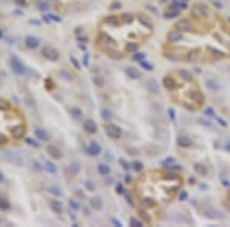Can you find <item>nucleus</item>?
<instances>
[{
  "label": "nucleus",
  "instance_id": "nucleus-7",
  "mask_svg": "<svg viewBox=\"0 0 230 227\" xmlns=\"http://www.w3.org/2000/svg\"><path fill=\"white\" fill-rule=\"evenodd\" d=\"M43 55H45L46 58H49V60H57V58H58V52H57L54 48H51V46L43 48Z\"/></svg>",
  "mask_w": 230,
  "mask_h": 227
},
{
  "label": "nucleus",
  "instance_id": "nucleus-10",
  "mask_svg": "<svg viewBox=\"0 0 230 227\" xmlns=\"http://www.w3.org/2000/svg\"><path fill=\"white\" fill-rule=\"evenodd\" d=\"M34 135H35L37 140H40V141H46V140H48V134H46L43 129H40V128H37V129L34 131Z\"/></svg>",
  "mask_w": 230,
  "mask_h": 227
},
{
  "label": "nucleus",
  "instance_id": "nucleus-4",
  "mask_svg": "<svg viewBox=\"0 0 230 227\" xmlns=\"http://www.w3.org/2000/svg\"><path fill=\"white\" fill-rule=\"evenodd\" d=\"M164 87L175 104L190 112H199L206 104V95L199 83L186 69L169 71L164 75Z\"/></svg>",
  "mask_w": 230,
  "mask_h": 227
},
{
  "label": "nucleus",
  "instance_id": "nucleus-18",
  "mask_svg": "<svg viewBox=\"0 0 230 227\" xmlns=\"http://www.w3.org/2000/svg\"><path fill=\"white\" fill-rule=\"evenodd\" d=\"M225 204H227V209L230 210V189L227 192V196H225Z\"/></svg>",
  "mask_w": 230,
  "mask_h": 227
},
{
  "label": "nucleus",
  "instance_id": "nucleus-1",
  "mask_svg": "<svg viewBox=\"0 0 230 227\" xmlns=\"http://www.w3.org/2000/svg\"><path fill=\"white\" fill-rule=\"evenodd\" d=\"M163 55L176 63L212 65L230 58V22L198 2L167 32Z\"/></svg>",
  "mask_w": 230,
  "mask_h": 227
},
{
  "label": "nucleus",
  "instance_id": "nucleus-8",
  "mask_svg": "<svg viewBox=\"0 0 230 227\" xmlns=\"http://www.w3.org/2000/svg\"><path fill=\"white\" fill-rule=\"evenodd\" d=\"M25 46L29 48V49H35L39 46V39L34 37V35H28L25 37Z\"/></svg>",
  "mask_w": 230,
  "mask_h": 227
},
{
  "label": "nucleus",
  "instance_id": "nucleus-3",
  "mask_svg": "<svg viewBox=\"0 0 230 227\" xmlns=\"http://www.w3.org/2000/svg\"><path fill=\"white\" fill-rule=\"evenodd\" d=\"M184 186L183 175L166 170L152 169L144 172L134 183L131 195L140 218L147 222H157L164 210L175 201Z\"/></svg>",
  "mask_w": 230,
  "mask_h": 227
},
{
  "label": "nucleus",
  "instance_id": "nucleus-12",
  "mask_svg": "<svg viewBox=\"0 0 230 227\" xmlns=\"http://www.w3.org/2000/svg\"><path fill=\"white\" fill-rule=\"evenodd\" d=\"M84 128H86V131H87V132H95V131H97L95 123H94V121H91V120H87V121L84 123Z\"/></svg>",
  "mask_w": 230,
  "mask_h": 227
},
{
  "label": "nucleus",
  "instance_id": "nucleus-21",
  "mask_svg": "<svg viewBox=\"0 0 230 227\" xmlns=\"http://www.w3.org/2000/svg\"><path fill=\"white\" fill-rule=\"evenodd\" d=\"M94 206H97V207H100V199H94Z\"/></svg>",
  "mask_w": 230,
  "mask_h": 227
},
{
  "label": "nucleus",
  "instance_id": "nucleus-14",
  "mask_svg": "<svg viewBox=\"0 0 230 227\" xmlns=\"http://www.w3.org/2000/svg\"><path fill=\"white\" fill-rule=\"evenodd\" d=\"M49 204H51V207H52L57 213H60V212H61V204H60V203H57V201H51Z\"/></svg>",
  "mask_w": 230,
  "mask_h": 227
},
{
  "label": "nucleus",
  "instance_id": "nucleus-5",
  "mask_svg": "<svg viewBox=\"0 0 230 227\" xmlns=\"http://www.w3.org/2000/svg\"><path fill=\"white\" fill-rule=\"evenodd\" d=\"M26 134L23 114L11 103L0 98V146L19 141Z\"/></svg>",
  "mask_w": 230,
  "mask_h": 227
},
{
  "label": "nucleus",
  "instance_id": "nucleus-6",
  "mask_svg": "<svg viewBox=\"0 0 230 227\" xmlns=\"http://www.w3.org/2000/svg\"><path fill=\"white\" fill-rule=\"evenodd\" d=\"M9 66H11V69H13V71H14L17 75H23V74L26 72V68H25V65H23V63H22V61H20L17 57H14V55L9 58Z\"/></svg>",
  "mask_w": 230,
  "mask_h": 227
},
{
  "label": "nucleus",
  "instance_id": "nucleus-13",
  "mask_svg": "<svg viewBox=\"0 0 230 227\" xmlns=\"http://www.w3.org/2000/svg\"><path fill=\"white\" fill-rule=\"evenodd\" d=\"M9 207H11V206H9V201L0 196V210H9Z\"/></svg>",
  "mask_w": 230,
  "mask_h": 227
},
{
  "label": "nucleus",
  "instance_id": "nucleus-15",
  "mask_svg": "<svg viewBox=\"0 0 230 227\" xmlns=\"http://www.w3.org/2000/svg\"><path fill=\"white\" fill-rule=\"evenodd\" d=\"M45 169H46L48 172H51V173L55 172V166H54L52 163H46V164H45Z\"/></svg>",
  "mask_w": 230,
  "mask_h": 227
},
{
  "label": "nucleus",
  "instance_id": "nucleus-16",
  "mask_svg": "<svg viewBox=\"0 0 230 227\" xmlns=\"http://www.w3.org/2000/svg\"><path fill=\"white\" fill-rule=\"evenodd\" d=\"M89 151H91L92 155H94V154H98V152H100V146H98V144H92Z\"/></svg>",
  "mask_w": 230,
  "mask_h": 227
},
{
  "label": "nucleus",
  "instance_id": "nucleus-20",
  "mask_svg": "<svg viewBox=\"0 0 230 227\" xmlns=\"http://www.w3.org/2000/svg\"><path fill=\"white\" fill-rule=\"evenodd\" d=\"M51 192H52V193H58V195H60V190H57L55 187H51Z\"/></svg>",
  "mask_w": 230,
  "mask_h": 227
},
{
  "label": "nucleus",
  "instance_id": "nucleus-11",
  "mask_svg": "<svg viewBox=\"0 0 230 227\" xmlns=\"http://www.w3.org/2000/svg\"><path fill=\"white\" fill-rule=\"evenodd\" d=\"M48 152H49V155L52 157V158H60V151L55 147V146H48Z\"/></svg>",
  "mask_w": 230,
  "mask_h": 227
},
{
  "label": "nucleus",
  "instance_id": "nucleus-9",
  "mask_svg": "<svg viewBox=\"0 0 230 227\" xmlns=\"http://www.w3.org/2000/svg\"><path fill=\"white\" fill-rule=\"evenodd\" d=\"M106 134L110 137V138H118L120 137V129L113 125H107L106 126Z\"/></svg>",
  "mask_w": 230,
  "mask_h": 227
},
{
  "label": "nucleus",
  "instance_id": "nucleus-2",
  "mask_svg": "<svg viewBox=\"0 0 230 227\" xmlns=\"http://www.w3.org/2000/svg\"><path fill=\"white\" fill-rule=\"evenodd\" d=\"M154 34L152 20L141 13H121L104 17L95 31L94 46L110 58L135 54Z\"/></svg>",
  "mask_w": 230,
  "mask_h": 227
},
{
  "label": "nucleus",
  "instance_id": "nucleus-19",
  "mask_svg": "<svg viewBox=\"0 0 230 227\" xmlns=\"http://www.w3.org/2000/svg\"><path fill=\"white\" fill-rule=\"evenodd\" d=\"M98 169H100V172H101V173H107V172H109V169H107L106 166H100Z\"/></svg>",
  "mask_w": 230,
  "mask_h": 227
},
{
  "label": "nucleus",
  "instance_id": "nucleus-22",
  "mask_svg": "<svg viewBox=\"0 0 230 227\" xmlns=\"http://www.w3.org/2000/svg\"><path fill=\"white\" fill-rule=\"evenodd\" d=\"M3 180H5V178H3V173L0 172V183H3Z\"/></svg>",
  "mask_w": 230,
  "mask_h": 227
},
{
  "label": "nucleus",
  "instance_id": "nucleus-17",
  "mask_svg": "<svg viewBox=\"0 0 230 227\" xmlns=\"http://www.w3.org/2000/svg\"><path fill=\"white\" fill-rule=\"evenodd\" d=\"M37 8H39V9H48L49 5H48V2H46V3H45V2H40V3L37 5Z\"/></svg>",
  "mask_w": 230,
  "mask_h": 227
}]
</instances>
